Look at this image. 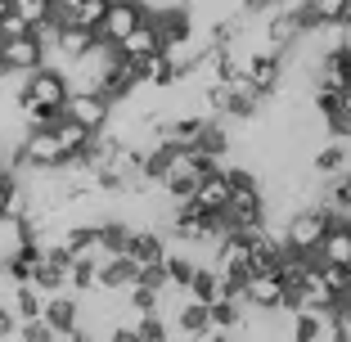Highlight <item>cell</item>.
Here are the masks:
<instances>
[{
    "label": "cell",
    "mask_w": 351,
    "mask_h": 342,
    "mask_svg": "<svg viewBox=\"0 0 351 342\" xmlns=\"http://www.w3.org/2000/svg\"><path fill=\"white\" fill-rule=\"evenodd\" d=\"M14 194H19V180H14V171H5V167H0V217L10 212V198Z\"/></svg>",
    "instance_id": "cell-19"
},
{
    "label": "cell",
    "mask_w": 351,
    "mask_h": 342,
    "mask_svg": "<svg viewBox=\"0 0 351 342\" xmlns=\"http://www.w3.org/2000/svg\"><path fill=\"white\" fill-rule=\"evenodd\" d=\"M338 23H342V27L351 32V0H347V5H342V19H338Z\"/></svg>",
    "instance_id": "cell-21"
},
{
    "label": "cell",
    "mask_w": 351,
    "mask_h": 342,
    "mask_svg": "<svg viewBox=\"0 0 351 342\" xmlns=\"http://www.w3.org/2000/svg\"><path fill=\"white\" fill-rule=\"evenodd\" d=\"M122 252L135 261V266H154V261L167 257V239L158 234V230H131L122 243Z\"/></svg>",
    "instance_id": "cell-8"
},
{
    "label": "cell",
    "mask_w": 351,
    "mask_h": 342,
    "mask_svg": "<svg viewBox=\"0 0 351 342\" xmlns=\"http://www.w3.org/2000/svg\"><path fill=\"white\" fill-rule=\"evenodd\" d=\"M122 59H145V54H154V50H162L158 45V32H154V19H145V23H135L131 32H126L122 41L113 45Z\"/></svg>",
    "instance_id": "cell-11"
},
{
    "label": "cell",
    "mask_w": 351,
    "mask_h": 342,
    "mask_svg": "<svg viewBox=\"0 0 351 342\" xmlns=\"http://www.w3.org/2000/svg\"><path fill=\"white\" fill-rule=\"evenodd\" d=\"M54 135H59L63 154H68V162H73V158H77V154L86 149V140H90L95 131H86L82 122H73V117H59V122H54Z\"/></svg>",
    "instance_id": "cell-15"
},
{
    "label": "cell",
    "mask_w": 351,
    "mask_h": 342,
    "mask_svg": "<svg viewBox=\"0 0 351 342\" xmlns=\"http://www.w3.org/2000/svg\"><path fill=\"white\" fill-rule=\"evenodd\" d=\"M315 261H333V266H347L351 261V221H333L324 230L320 248H315Z\"/></svg>",
    "instance_id": "cell-9"
},
{
    "label": "cell",
    "mask_w": 351,
    "mask_h": 342,
    "mask_svg": "<svg viewBox=\"0 0 351 342\" xmlns=\"http://www.w3.org/2000/svg\"><path fill=\"white\" fill-rule=\"evenodd\" d=\"M171 320H176L171 338H203V333H207V306H203V302H194V297H185V302H180V311H176Z\"/></svg>",
    "instance_id": "cell-13"
},
{
    "label": "cell",
    "mask_w": 351,
    "mask_h": 342,
    "mask_svg": "<svg viewBox=\"0 0 351 342\" xmlns=\"http://www.w3.org/2000/svg\"><path fill=\"white\" fill-rule=\"evenodd\" d=\"M23 158H27L32 171H59V167H68V154H63L59 135H54V126H27L19 140Z\"/></svg>",
    "instance_id": "cell-1"
},
{
    "label": "cell",
    "mask_w": 351,
    "mask_h": 342,
    "mask_svg": "<svg viewBox=\"0 0 351 342\" xmlns=\"http://www.w3.org/2000/svg\"><path fill=\"white\" fill-rule=\"evenodd\" d=\"M95 45H99V36H95V27H82V23H59V32H54V45L50 50L59 54V59H82V54H90Z\"/></svg>",
    "instance_id": "cell-7"
},
{
    "label": "cell",
    "mask_w": 351,
    "mask_h": 342,
    "mask_svg": "<svg viewBox=\"0 0 351 342\" xmlns=\"http://www.w3.org/2000/svg\"><path fill=\"white\" fill-rule=\"evenodd\" d=\"M145 19H149L145 0H108V10H104L95 36H99V41H108V45H117L126 32L135 27V23H145Z\"/></svg>",
    "instance_id": "cell-4"
},
{
    "label": "cell",
    "mask_w": 351,
    "mask_h": 342,
    "mask_svg": "<svg viewBox=\"0 0 351 342\" xmlns=\"http://www.w3.org/2000/svg\"><path fill=\"white\" fill-rule=\"evenodd\" d=\"M0 59H5L10 73H32V68H41V63H45V45L36 41V32H23V36L0 41Z\"/></svg>",
    "instance_id": "cell-5"
},
{
    "label": "cell",
    "mask_w": 351,
    "mask_h": 342,
    "mask_svg": "<svg viewBox=\"0 0 351 342\" xmlns=\"http://www.w3.org/2000/svg\"><path fill=\"white\" fill-rule=\"evenodd\" d=\"M23 32H32V23L23 19L19 10H5V14H0V41H10V36H23Z\"/></svg>",
    "instance_id": "cell-18"
},
{
    "label": "cell",
    "mask_w": 351,
    "mask_h": 342,
    "mask_svg": "<svg viewBox=\"0 0 351 342\" xmlns=\"http://www.w3.org/2000/svg\"><path fill=\"white\" fill-rule=\"evenodd\" d=\"M243 302L248 306H284V280H279V270H248L243 275Z\"/></svg>",
    "instance_id": "cell-6"
},
{
    "label": "cell",
    "mask_w": 351,
    "mask_h": 342,
    "mask_svg": "<svg viewBox=\"0 0 351 342\" xmlns=\"http://www.w3.org/2000/svg\"><path fill=\"white\" fill-rule=\"evenodd\" d=\"M45 293L36 284H14V320H41Z\"/></svg>",
    "instance_id": "cell-14"
},
{
    "label": "cell",
    "mask_w": 351,
    "mask_h": 342,
    "mask_svg": "<svg viewBox=\"0 0 351 342\" xmlns=\"http://www.w3.org/2000/svg\"><path fill=\"white\" fill-rule=\"evenodd\" d=\"M0 338H14V311L0 306Z\"/></svg>",
    "instance_id": "cell-20"
},
{
    "label": "cell",
    "mask_w": 351,
    "mask_h": 342,
    "mask_svg": "<svg viewBox=\"0 0 351 342\" xmlns=\"http://www.w3.org/2000/svg\"><path fill=\"white\" fill-rule=\"evenodd\" d=\"M41 320H45V329H82V306H77L73 297H63V289L59 293H45V306H41Z\"/></svg>",
    "instance_id": "cell-10"
},
{
    "label": "cell",
    "mask_w": 351,
    "mask_h": 342,
    "mask_svg": "<svg viewBox=\"0 0 351 342\" xmlns=\"http://www.w3.org/2000/svg\"><path fill=\"white\" fill-rule=\"evenodd\" d=\"M194 203L198 208H207V212H221L230 203V180H226V171H207L203 180L194 185Z\"/></svg>",
    "instance_id": "cell-12"
},
{
    "label": "cell",
    "mask_w": 351,
    "mask_h": 342,
    "mask_svg": "<svg viewBox=\"0 0 351 342\" xmlns=\"http://www.w3.org/2000/svg\"><path fill=\"white\" fill-rule=\"evenodd\" d=\"M347 158H351L347 140H338V135H329V145H324L320 154L311 158V167H315V176H329V171H338V167H347Z\"/></svg>",
    "instance_id": "cell-16"
},
{
    "label": "cell",
    "mask_w": 351,
    "mask_h": 342,
    "mask_svg": "<svg viewBox=\"0 0 351 342\" xmlns=\"http://www.w3.org/2000/svg\"><path fill=\"white\" fill-rule=\"evenodd\" d=\"M342 5H347V0H302L298 10H302V19H306V27H320V23L342 19Z\"/></svg>",
    "instance_id": "cell-17"
},
{
    "label": "cell",
    "mask_w": 351,
    "mask_h": 342,
    "mask_svg": "<svg viewBox=\"0 0 351 342\" xmlns=\"http://www.w3.org/2000/svg\"><path fill=\"white\" fill-rule=\"evenodd\" d=\"M5 73H10V68H5V59H0V77H5Z\"/></svg>",
    "instance_id": "cell-23"
},
{
    "label": "cell",
    "mask_w": 351,
    "mask_h": 342,
    "mask_svg": "<svg viewBox=\"0 0 351 342\" xmlns=\"http://www.w3.org/2000/svg\"><path fill=\"white\" fill-rule=\"evenodd\" d=\"M68 73H59V68H32L27 73V82H23V90H19V99L14 104H50V108H63V99H68Z\"/></svg>",
    "instance_id": "cell-2"
},
{
    "label": "cell",
    "mask_w": 351,
    "mask_h": 342,
    "mask_svg": "<svg viewBox=\"0 0 351 342\" xmlns=\"http://www.w3.org/2000/svg\"><path fill=\"white\" fill-rule=\"evenodd\" d=\"M5 10H10V0H0V14H5Z\"/></svg>",
    "instance_id": "cell-22"
},
{
    "label": "cell",
    "mask_w": 351,
    "mask_h": 342,
    "mask_svg": "<svg viewBox=\"0 0 351 342\" xmlns=\"http://www.w3.org/2000/svg\"><path fill=\"white\" fill-rule=\"evenodd\" d=\"M63 117L82 122L86 131H108V122H113V104H108L99 90H68V99H63Z\"/></svg>",
    "instance_id": "cell-3"
},
{
    "label": "cell",
    "mask_w": 351,
    "mask_h": 342,
    "mask_svg": "<svg viewBox=\"0 0 351 342\" xmlns=\"http://www.w3.org/2000/svg\"><path fill=\"white\" fill-rule=\"evenodd\" d=\"M0 167H5V149H0Z\"/></svg>",
    "instance_id": "cell-24"
}]
</instances>
